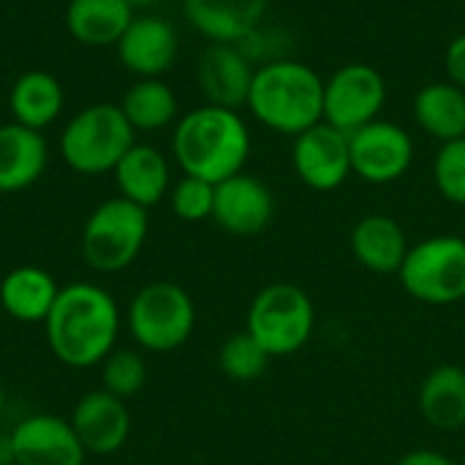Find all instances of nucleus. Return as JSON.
I'll return each instance as SVG.
<instances>
[{
  "label": "nucleus",
  "instance_id": "nucleus-1",
  "mask_svg": "<svg viewBox=\"0 0 465 465\" xmlns=\"http://www.w3.org/2000/svg\"><path fill=\"white\" fill-rule=\"evenodd\" d=\"M44 330L57 362L82 371L101 365L114 351L120 311L106 289L79 281L60 289Z\"/></svg>",
  "mask_w": 465,
  "mask_h": 465
},
{
  "label": "nucleus",
  "instance_id": "nucleus-2",
  "mask_svg": "<svg viewBox=\"0 0 465 465\" xmlns=\"http://www.w3.org/2000/svg\"><path fill=\"white\" fill-rule=\"evenodd\" d=\"M172 155L183 174L213 185L240 174L251 155V131L240 112L199 106L183 114L172 134Z\"/></svg>",
  "mask_w": 465,
  "mask_h": 465
},
{
  "label": "nucleus",
  "instance_id": "nucleus-3",
  "mask_svg": "<svg viewBox=\"0 0 465 465\" xmlns=\"http://www.w3.org/2000/svg\"><path fill=\"white\" fill-rule=\"evenodd\" d=\"M251 114L281 136H300L324 120V79L300 60H267L248 93Z\"/></svg>",
  "mask_w": 465,
  "mask_h": 465
},
{
  "label": "nucleus",
  "instance_id": "nucleus-4",
  "mask_svg": "<svg viewBox=\"0 0 465 465\" xmlns=\"http://www.w3.org/2000/svg\"><path fill=\"white\" fill-rule=\"evenodd\" d=\"M134 136L136 131L117 104H93L65 123L60 153L74 172L95 177L114 172L120 158L136 144Z\"/></svg>",
  "mask_w": 465,
  "mask_h": 465
},
{
  "label": "nucleus",
  "instance_id": "nucleus-5",
  "mask_svg": "<svg viewBox=\"0 0 465 465\" xmlns=\"http://www.w3.org/2000/svg\"><path fill=\"white\" fill-rule=\"evenodd\" d=\"M245 330L270 357H292L316 330L313 300L297 283H270L251 300Z\"/></svg>",
  "mask_w": 465,
  "mask_h": 465
},
{
  "label": "nucleus",
  "instance_id": "nucleus-6",
  "mask_svg": "<svg viewBox=\"0 0 465 465\" xmlns=\"http://www.w3.org/2000/svg\"><path fill=\"white\" fill-rule=\"evenodd\" d=\"M150 232L147 210L114 196L101 202L82 226V259L98 272H120L142 253Z\"/></svg>",
  "mask_w": 465,
  "mask_h": 465
},
{
  "label": "nucleus",
  "instance_id": "nucleus-7",
  "mask_svg": "<svg viewBox=\"0 0 465 465\" xmlns=\"http://www.w3.org/2000/svg\"><path fill=\"white\" fill-rule=\"evenodd\" d=\"M196 305L191 294L172 281H155L136 292L128 308V330L134 341L155 354L174 351L193 335Z\"/></svg>",
  "mask_w": 465,
  "mask_h": 465
},
{
  "label": "nucleus",
  "instance_id": "nucleus-8",
  "mask_svg": "<svg viewBox=\"0 0 465 465\" xmlns=\"http://www.w3.org/2000/svg\"><path fill=\"white\" fill-rule=\"evenodd\" d=\"M398 275L417 302H460L465 300V240L458 234H436L411 245Z\"/></svg>",
  "mask_w": 465,
  "mask_h": 465
},
{
  "label": "nucleus",
  "instance_id": "nucleus-9",
  "mask_svg": "<svg viewBox=\"0 0 465 465\" xmlns=\"http://www.w3.org/2000/svg\"><path fill=\"white\" fill-rule=\"evenodd\" d=\"M387 79L371 63H346L324 79V123L354 134L381 117Z\"/></svg>",
  "mask_w": 465,
  "mask_h": 465
},
{
  "label": "nucleus",
  "instance_id": "nucleus-10",
  "mask_svg": "<svg viewBox=\"0 0 465 465\" xmlns=\"http://www.w3.org/2000/svg\"><path fill=\"white\" fill-rule=\"evenodd\" d=\"M349 147L351 172L371 185H390L414 163V139L409 131L381 117L349 134Z\"/></svg>",
  "mask_w": 465,
  "mask_h": 465
},
{
  "label": "nucleus",
  "instance_id": "nucleus-11",
  "mask_svg": "<svg viewBox=\"0 0 465 465\" xmlns=\"http://www.w3.org/2000/svg\"><path fill=\"white\" fill-rule=\"evenodd\" d=\"M292 166L302 185H308L311 191L327 193L341 188L349 180V174H354L349 134L327 125L324 120L316 123L313 128L294 136Z\"/></svg>",
  "mask_w": 465,
  "mask_h": 465
},
{
  "label": "nucleus",
  "instance_id": "nucleus-12",
  "mask_svg": "<svg viewBox=\"0 0 465 465\" xmlns=\"http://www.w3.org/2000/svg\"><path fill=\"white\" fill-rule=\"evenodd\" d=\"M275 218L272 191L253 174H234L215 185L213 221L234 237H256Z\"/></svg>",
  "mask_w": 465,
  "mask_h": 465
},
{
  "label": "nucleus",
  "instance_id": "nucleus-13",
  "mask_svg": "<svg viewBox=\"0 0 465 465\" xmlns=\"http://www.w3.org/2000/svg\"><path fill=\"white\" fill-rule=\"evenodd\" d=\"M117 60L139 79H161L177 60L180 41L169 19L155 14H139L131 19L120 41L114 44Z\"/></svg>",
  "mask_w": 465,
  "mask_h": 465
},
{
  "label": "nucleus",
  "instance_id": "nucleus-14",
  "mask_svg": "<svg viewBox=\"0 0 465 465\" xmlns=\"http://www.w3.org/2000/svg\"><path fill=\"white\" fill-rule=\"evenodd\" d=\"M14 465H84V447L68 420L54 414L25 417L11 430Z\"/></svg>",
  "mask_w": 465,
  "mask_h": 465
},
{
  "label": "nucleus",
  "instance_id": "nucleus-15",
  "mask_svg": "<svg viewBox=\"0 0 465 465\" xmlns=\"http://www.w3.org/2000/svg\"><path fill=\"white\" fill-rule=\"evenodd\" d=\"M253 60L237 44H210L196 65V82L210 106L240 112L253 84Z\"/></svg>",
  "mask_w": 465,
  "mask_h": 465
},
{
  "label": "nucleus",
  "instance_id": "nucleus-16",
  "mask_svg": "<svg viewBox=\"0 0 465 465\" xmlns=\"http://www.w3.org/2000/svg\"><path fill=\"white\" fill-rule=\"evenodd\" d=\"M71 428L87 455H114L131 436V414L125 401L106 390L87 392L71 414Z\"/></svg>",
  "mask_w": 465,
  "mask_h": 465
},
{
  "label": "nucleus",
  "instance_id": "nucleus-17",
  "mask_svg": "<svg viewBox=\"0 0 465 465\" xmlns=\"http://www.w3.org/2000/svg\"><path fill=\"white\" fill-rule=\"evenodd\" d=\"M270 0H183L188 25L210 44H240L256 33L267 16Z\"/></svg>",
  "mask_w": 465,
  "mask_h": 465
},
{
  "label": "nucleus",
  "instance_id": "nucleus-18",
  "mask_svg": "<svg viewBox=\"0 0 465 465\" xmlns=\"http://www.w3.org/2000/svg\"><path fill=\"white\" fill-rule=\"evenodd\" d=\"M409 248L403 226L392 215L373 213L360 218L351 229V253L368 272L398 275Z\"/></svg>",
  "mask_w": 465,
  "mask_h": 465
},
{
  "label": "nucleus",
  "instance_id": "nucleus-19",
  "mask_svg": "<svg viewBox=\"0 0 465 465\" xmlns=\"http://www.w3.org/2000/svg\"><path fill=\"white\" fill-rule=\"evenodd\" d=\"M49 150L41 131L19 123L0 125V193H19L35 185L46 169Z\"/></svg>",
  "mask_w": 465,
  "mask_h": 465
},
{
  "label": "nucleus",
  "instance_id": "nucleus-20",
  "mask_svg": "<svg viewBox=\"0 0 465 465\" xmlns=\"http://www.w3.org/2000/svg\"><path fill=\"white\" fill-rule=\"evenodd\" d=\"M114 183L123 199L150 210L155 207L172 185V169L166 155L153 144H134L114 166Z\"/></svg>",
  "mask_w": 465,
  "mask_h": 465
},
{
  "label": "nucleus",
  "instance_id": "nucleus-21",
  "mask_svg": "<svg viewBox=\"0 0 465 465\" xmlns=\"http://www.w3.org/2000/svg\"><path fill=\"white\" fill-rule=\"evenodd\" d=\"M417 406L433 430L455 433L465 428V368L436 365L420 384Z\"/></svg>",
  "mask_w": 465,
  "mask_h": 465
},
{
  "label": "nucleus",
  "instance_id": "nucleus-22",
  "mask_svg": "<svg viewBox=\"0 0 465 465\" xmlns=\"http://www.w3.org/2000/svg\"><path fill=\"white\" fill-rule=\"evenodd\" d=\"M60 294L54 278L33 264L11 270L0 283V305L3 311L22 324H44L52 313V305Z\"/></svg>",
  "mask_w": 465,
  "mask_h": 465
},
{
  "label": "nucleus",
  "instance_id": "nucleus-23",
  "mask_svg": "<svg viewBox=\"0 0 465 465\" xmlns=\"http://www.w3.org/2000/svg\"><path fill=\"white\" fill-rule=\"evenodd\" d=\"M134 5L125 0H71L65 27L82 46H114L134 19Z\"/></svg>",
  "mask_w": 465,
  "mask_h": 465
},
{
  "label": "nucleus",
  "instance_id": "nucleus-24",
  "mask_svg": "<svg viewBox=\"0 0 465 465\" xmlns=\"http://www.w3.org/2000/svg\"><path fill=\"white\" fill-rule=\"evenodd\" d=\"M63 104V84L49 71H25L8 93V112L14 123L33 131H44L46 125H52L60 117Z\"/></svg>",
  "mask_w": 465,
  "mask_h": 465
},
{
  "label": "nucleus",
  "instance_id": "nucleus-25",
  "mask_svg": "<svg viewBox=\"0 0 465 465\" xmlns=\"http://www.w3.org/2000/svg\"><path fill=\"white\" fill-rule=\"evenodd\" d=\"M417 125L444 142L465 136V90L452 82H430L414 95Z\"/></svg>",
  "mask_w": 465,
  "mask_h": 465
},
{
  "label": "nucleus",
  "instance_id": "nucleus-26",
  "mask_svg": "<svg viewBox=\"0 0 465 465\" xmlns=\"http://www.w3.org/2000/svg\"><path fill=\"white\" fill-rule=\"evenodd\" d=\"M120 112L134 131L153 134L174 123L177 95L163 79H136L120 98Z\"/></svg>",
  "mask_w": 465,
  "mask_h": 465
},
{
  "label": "nucleus",
  "instance_id": "nucleus-27",
  "mask_svg": "<svg viewBox=\"0 0 465 465\" xmlns=\"http://www.w3.org/2000/svg\"><path fill=\"white\" fill-rule=\"evenodd\" d=\"M270 354L262 349V343L248 332H234L232 338L223 341L221 351H218V368L226 379L248 384L264 376L267 365H270Z\"/></svg>",
  "mask_w": 465,
  "mask_h": 465
},
{
  "label": "nucleus",
  "instance_id": "nucleus-28",
  "mask_svg": "<svg viewBox=\"0 0 465 465\" xmlns=\"http://www.w3.org/2000/svg\"><path fill=\"white\" fill-rule=\"evenodd\" d=\"M147 381V362L139 351L131 349H114L101 362V390L109 395L128 401L134 398Z\"/></svg>",
  "mask_w": 465,
  "mask_h": 465
},
{
  "label": "nucleus",
  "instance_id": "nucleus-29",
  "mask_svg": "<svg viewBox=\"0 0 465 465\" xmlns=\"http://www.w3.org/2000/svg\"><path fill=\"white\" fill-rule=\"evenodd\" d=\"M433 183L447 202L465 207V136L441 144L433 158Z\"/></svg>",
  "mask_w": 465,
  "mask_h": 465
},
{
  "label": "nucleus",
  "instance_id": "nucleus-30",
  "mask_svg": "<svg viewBox=\"0 0 465 465\" xmlns=\"http://www.w3.org/2000/svg\"><path fill=\"white\" fill-rule=\"evenodd\" d=\"M172 213L185 221V223H199L213 218V204H215V185L191 174H183V180H177L172 185Z\"/></svg>",
  "mask_w": 465,
  "mask_h": 465
},
{
  "label": "nucleus",
  "instance_id": "nucleus-31",
  "mask_svg": "<svg viewBox=\"0 0 465 465\" xmlns=\"http://www.w3.org/2000/svg\"><path fill=\"white\" fill-rule=\"evenodd\" d=\"M444 68H447L450 82L465 90V33L450 41V46L444 52Z\"/></svg>",
  "mask_w": 465,
  "mask_h": 465
},
{
  "label": "nucleus",
  "instance_id": "nucleus-32",
  "mask_svg": "<svg viewBox=\"0 0 465 465\" xmlns=\"http://www.w3.org/2000/svg\"><path fill=\"white\" fill-rule=\"evenodd\" d=\"M395 465H458L452 458H447L444 452L436 450H411L406 452Z\"/></svg>",
  "mask_w": 465,
  "mask_h": 465
},
{
  "label": "nucleus",
  "instance_id": "nucleus-33",
  "mask_svg": "<svg viewBox=\"0 0 465 465\" xmlns=\"http://www.w3.org/2000/svg\"><path fill=\"white\" fill-rule=\"evenodd\" d=\"M0 465H14V444H11V433H0Z\"/></svg>",
  "mask_w": 465,
  "mask_h": 465
},
{
  "label": "nucleus",
  "instance_id": "nucleus-34",
  "mask_svg": "<svg viewBox=\"0 0 465 465\" xmlns=\"http://www.w3.org/2000/svg\"><path fill=\"white\" fill-rule=\"evenodd\" d=\"M128 5H134V8H144V5H155L158 0H125Z\"/></svg>",
  "mask_w": 465,
  "mask_h": 465
},
{
  "label": "nucleus",
  "instance_id": "nucleus-35",
  "mask_svg": "<svg viewBox=\"0 0 465 465\" xmlns=\"http://www.w3.org/2000/svg\"><path fill=\"white\" fill-rule=\"evenodd\" d=\"M3 411H5V392H3V384H0V420H3Z\"/></svg>",
  "mask_w": 465,
  "mask_h": 465
},
{
  "label": "nucleus",
  "instance_id": "nucleus-36",
  "mask_svg": "<svg viewBox=\"0 0 465 465\" xmlns=\"http://www.w3.org/2000/svg\"><path fill=\"white\" fill-rule=\"evenodd\" d=\"M458 465H465V455H463V460H460V463H458Z\"/></svg>",
  "mask_w": 465,
  "mask_h": 465
}]
</instances>
